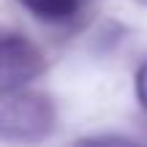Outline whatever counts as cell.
I'll return each instance as SVG.
<instances>
[{
    "mask_svg": "<svg viewBox=\"0 0 147 147\" xmlns=\"http://www.w3.org/2000/svg\"><path fill=\"white\" fill-rule=\"evenodd\" d=\"M136 95L142 101V106L147 109V63L136 71Z\"/></svg>",
    "mask_w": 147,
    "mask_h": 147,
    "instance_id": "cell-4",
    "label": "cell"
},
{
    "mask_svg": "<svg viewBox=\"0 0 147 147\" xmlns=\"http://www.w3.org/2000/svg\"><path fill=\"white\" fill-rule=\"evenodd\" d=\"M55 125V106L47 95L11 90L0 93V139L8 142H36Z\"/></svg>",
    "mask_w": 147,
    "mask_h": 147,
    "instance_id": "cell-1",
    "label": "cell"
},
{
    "mask_svg": "<svg viewBox=\"0 0 147 147\" xmlns=\"http://www.w3.org/2000/svg\"><path fill=\"white\" fill-rule=\"evenodd\" d=\"M44 71V55L19 33L0 30V93L30 84Z\"/></svg>",
    "mask_w": 147,
    "mask_h": 147,
    "instance_id": "cell-2",
    "label": "cell"
},
{
    "mask_svg": "<svg viewBox=\"0 0 147 147\" xmlns=\"http://www.w3.org/2000/svg\"><path fill=\"white\" fill-rule=\"evenodd\" d=\"M19 3L44 22H65L79 11L82 0H19Z\"/></svg>",
    "mask_w": 147,
    "mask_h": 147,
    "instance_id": "cell-3",
    "label": "cell"
}]
</instances>
